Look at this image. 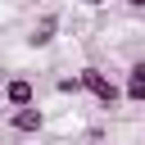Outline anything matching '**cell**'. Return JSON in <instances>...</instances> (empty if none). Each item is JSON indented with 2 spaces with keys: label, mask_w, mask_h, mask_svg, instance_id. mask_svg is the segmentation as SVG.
<instances>
[{
  "label": "cell",
  "mask_w": 145,
  "mask_h": 145,
  "mask_svg": "<svg viewBox=\"0 0 145 145\" xmlns=\"http://www.w3.org/2000/svg\"><path fill=\"white\" fill-rule=\"evenodd\" d=\"M77 77H82V91H91V95H95L100 104H118V100H122V86H113L104 68H95V63H86V68H82Z\"/></svg>",
  "instance_id": "obj_1"
},
{
  "label": "cell",
  "mask_w": 145,
  "mask_h": 145,
  "mask_svg": "<svg viewBox=\"0 0 145 145\" xmlns=\"http://www.w3.org/2000/svg\"><path fill=\"white\" fill-rule=\"evenodd\" d=\"M5 104H9V109H27V104H36V86H32L27 77H9V82H5Z\"/></svg>",
  "instance_id": "obj_2"
},
{
  "label": "cell",
  "mask_w": 145,
  "mask_h": 145,
  "mask_svg": "<svg viewBox=\"0 0 145 145\" xmlns=\"http://www.w3.org/2000/svg\"><path fill=\"white\" fill-rule=\"evenodd\" d=\"M9 127H14V131H23V136H32V131H41V127H45V113H41L36 104L14 109V113H9Z\"/></svg>",
  "instance_id": "obj_3"
},
{
  "label": "cell",
  "mask_w": 145,
  "mask_h": 145,
  "mask_svg": "<svg viewBox=\"0 0 145 145\" xmlns=\"http://www.w3.org/2000/svg\"><path fill=\"white\" fill-rule=\"evenodd\" d=\"M122 100H131V104H145V63H131V68H127Z\"/></svg>",
  "instance_id": "obj_4"
},
{
  "label": "cell",
  "mask_w": 145,
  "mask_h": 145,
  "mask_svg": "<svg viewBox=\"0 0 145 145\" xmlns=\"http://www.w3.org/2000/svg\"><path fill=\"white\" fill-rule=\"evenodd\" d=\"M54 27H59V18H41L27 41H32V45H50V41H54Z\"/></svg>",
  "instance_id": "obj_5"
},
{
  "label": "cell",
  "mask_w": 145,
  "mask_h": 145,
  "mask_svg": "<svg viewBox=\"0 0 145 145\" xmlns=\"http://www.w3.org/2000/svg\"><path fill=\"white\" fill-rule=\"evenodd\" d=\"M82 91V77H59V95H77Z\"/></svg>",
  "instance_id": "obj_6"
},
{
  "label": "cell",
  "mask_w": 145,
  "mask_h": 145,
  "mask_svg": "<svg viewBox=\"0 0 145 145\" xmlns=\"http://www.w3.org/2000/svg\"><path fill=\"white\" fill-rule=\"evenodd\" d=\"M127 5H131V9H145V0H127Z\"/></svg>",
  "instance_id": "obj_7"
}]
</instances>
